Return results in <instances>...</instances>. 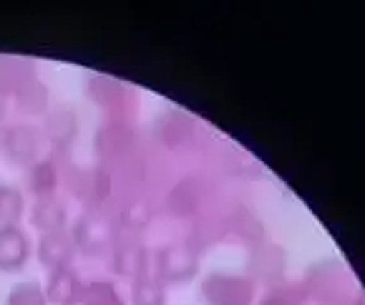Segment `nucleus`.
<instances>
[{"mask_svg":"<svg viewBox=\"0 0 365 305\" xmlns=\"http://www.w3.org/2000/svg\"><path fill=\"white\" fill-rule=\"evenodd\" d=\"M71 237H73L76 250L83 255H101L116 242V232H113L111 222L96 212L81 214L71 227Z\"/></svg>","mask_w":365,"mask_h":305,"instance_id":"nucleus-2","label":"nucleus"},{"mask_svg":"<svg viewBox=\"0 0 365 305\" xmlns=\"http://www.w3.org/2000/svg\"><path fill=\"white\" fill-rule=\"evenodd\" d=\"M131 303L134 305H164V290L156 280H151L149 275L134 280L131 288Z\"/></svg>","mask_w":365,"mask_h":305,"instance_id":"nucleus-18","label":"nucleus"},{"mask_svg":"<svg viewBox=\"0 0 365 305\" xmlns=\"http://www.w3.org/2000/svg\"><path fill=\"white\" fill-rule=\"evenodd\" d=\"M81 305H124L121 295H118L116 285L108 283V280H93L86 283V293Z\"/></svg>","mask_w":365,"mask_h":305,"instance_id":"nucleus-16","label":"nucleus"},{"mask_svg":"<svg viewBox=\"0 0 365 305\" xmlns=\"http://www.w3.org/2000/svg\"><path fill=\"white\" fill-rule=\"evenodd\" d=\"M66 204L58 194H51V197H38L31 207V225L36 230L46 232H58L66 230Z\"/></svg>","mask_w":365,"mask_h":305,"instance_id":"nucleus-12","label":"nucleus"},{"mask_svg":"<svg viewBox=\"0 0 365 305\" xmlns=\"http://www.w3.org/2000/svg\"><path fill=\"white\" fill-rule=\"evenodd\" d=\"M41 139H43L41 129L31 126V124H13L0 134V146L11 164L31 169L41 159Z\"/></svg>","mask_w":365,"mask_h":305,"instance_id":"nucleus-3","label":"nucleus"},{"mask_svg":"<svg viewBox=\"0 0 365 305\" xmlns=\"http://www.w3.org/2000/svg\"><path fill=\"white\" fill-rule=\"evenodd\" d=\"M63 151H53L51 156H43V159H38L36 164L28 169V187L31 192L38 197H51V194H58V187L63 182L66 171L63 166L58 164V156Z\"/></svg>","mask_w":365,"mask_h":305,"instance_id":"nucleus-8","label":"nucleus"},{"mask_svg":"<svg viewBox=\"0 0 365 305\" xmlns=\"http://www.w3.org/2000/svg\"><path fill=\"white\" fill-rule=\"evenodd\" d=\"M31 257V237L18 225L0 227V270L21 273Z\"/></svg>","mask_w":365,"mask_h":305,"instance_id":"nucleus-5","label":"nucleus"},{"mask_svg":"<svg viewBox=\"0 0 365 305\" xmlns=\"http://www.w3.org/2000/svg\"><path fill=\"white\" fill-rule=\"evenodd\" d=\"M23 207H26V202H23L21 189L3 184V187H0V227L18 225Z\"/></svg>","mask_w":365,"mask_h":305,"instance_id":"nucleus-15","label":"nucleus"},{"mask_svg":"<svg viewBox=\"0 0 365 305\" xmlns=\"http://www.w3.org/2000/svg\"><path fill=\"white\" fill-rule=\"evenodd\" d=\"M76 134H78V119H76L73 109L61 106L56 111H51L43 121V136H48V141L53 144V151H68V146L73 144Z\"/></svg>","mask_w":365,"mask_h":305,"instance_id":"nucleus-10","label":"nucleus"},{"mask_svg":"<svg viewBox=\"0 0 365 305\" xmlns=\"http://www.w3.org/2000/svg\"><path fill=\"white\" fill-rule=\"evenodd\" d=\"M33 66L23 59H11V56H0V99L8 94H16L23 81L33 79Z\"/></svg>","mask_w":365,"mask_h":305,"instance_id":"nucleus-13","label":"nucleus"},{"mask_svg":"<svg viewBox=\"0 0 365 305\" xmlns=\"http://www.w3.org/2000/svg\"><path fill=\"white\" fill-rule=\"evenodd\" d=\"M43 290L46 300L53 305H81L83 293H86V283L76 275L73 268H63L48 273V283Z\"/></svg>","mask_w":365,"mask_h":305,"instance_id":"nucleus-9","label":"nucleus"},{"mask_svg":"<svg viewBox=\"0 0 365 305\" xmlns=\"http://www.w3.org/2000/svg\"><path fill=\"white\" fill-rule=\"evenodd\" d=\"M76 245L71 232L58 230V232H46L41 235L38 242V260L48 273L53 270H63V268H73V257H76Z\"/></svg>","mask_w":365,"mask_h":305,"instance_id":"nucleus-4","label":"nucleus"},{"mask_svg":"<svg viewBox=\"0 0 365 305\" xmlns=\"http://www.w3.org/2000/svg\"><path fill=\"white\" fill-rule=\"evenodd\" d=\"M3 121H6V99H0V129H3Z\"/></svg>","mask_w":365,"mask_h":305,"instance_id":"nucleus-19","label":"nucleus"},{"mask_svg":"<svg viewBox=\"0 0 365 305\" xmlns=\"http://www.w3.org/2000/svg\"><path fill=\"white\" fill-rule=\"evenodd\" d=\"M6 305H48V300H46V290L41 288V283L23 280V283L13 285Z\"/></svg>","mask_w":365,"mask_h":305,"instance_id":"nucleus-17","label":"nucleus"},{"mask_svg":"<svg viewBox=\"0 0 365 305\" xmlns=\"http://www.w3.org/2000/svg\"><path fill=\"white\" fill-rule=\"evenodd\" d=\"M146 250L136 242L116 240L111 247V270L118 278H144L146 275Z\"/></svg>","mask_w":365,"mask_h":305,"instance_id":"nucleus-11","label":"nucleus"},{"mask_svg":"<svg viewBox=\"0 0 365 305\" xmlns=\"http://www.w3.org/2000/svg\"><path fill=\"white\" fill-rule=\"evenodd\" d=\"M13 99L23 114H46V109H48V89L36 76L23 81L18 86V91L13 94Z\"/></svg>","mask_w":365,"mask_h":305,"instance_id":"nucleus-14","label":"nucleus"},{"mask_svg":"<svg viewBox=\"0 0 365 305\" xmlns=\"http://www.w3.org/2000/svg\"><path fill=\"white\" fill-rule=\"evenodd\" d=\"M88 99L108 116V121H124L126 114L134 109V96L126 91L121 81L111 76H91L86 84Z\"/></svg>","mask_w":365,"mask_h":305,"instance_id":"nucleus-1","label":"nucleus"},{"mask_svg":"<svg viewBox=\"0 0 365 305\" xmlns=\"http://www.w3.org/2000/svg\"><path fill=\"white\" fill-rule=\"evenodd\" d=\"M73 179V192L78 194V199H83L88 207V212H93L96 207H101L111 194V171L96 166V169H83L76 171Z\"/></svg>","mask_w":365,"mask_h":305,"instance_id":"nucleus-7","label":"nucleus"},{"mask_svg":"<svg viewBox=\"0 0 365 305\" xmlns=\"http://www.w3.org/2000/svg\"><path fill=\"white\" fill-rule=\"evenodd\" d=\"M131 146V129L124 121H106L96 131V154L101 166L108 169L113 161H121V156Z\"/></svg>","mask_w":365,"mask_h":305,"instance_id":"nucleus-6","label":"nucleus"}]
</instances>
